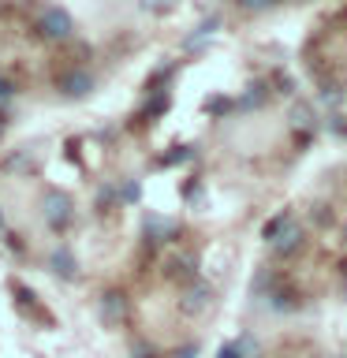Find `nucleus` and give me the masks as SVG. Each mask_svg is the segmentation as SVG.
<instances>
[{"instance_id": "1a4fd4ad", "label": "nucleus", "mask_w": 347, "mask_h": 358, "mask_svg": "<svg viewBox=\"0 0 347 358\" xmlns=\"http://www.w3.org/2000/svg\"><path fill=\"white\" fill-rule=\"evenodd\" d=\"M291 220H295V217H291V213H276V217H273V220L265 224V243H273V239H276V235H280V231L288 228Z\"/></svg>"}, {"instance_id": "f3484780", "label": "nucleus", "mask_w": 347, "mask_h": 358, "mask_svg": "<svg viewBox=\"0 0 347 358\" xmlns=\"http://www.w3.org/2000/svg\"><path fill=\"white\" fill-rule=\"evenodd\" d=\"M344 235H347V224H344Z\"/></svg>"}, {"instance_id": "6e6552de", "label": "nucleus", "mask_w": 347, "mask_h": 358, "mask_svg": "<svg viewBox=\"0 0 347 358\" xmlns=\"http://www.w3.org/2000/svg\"><path fill=\"white\" fill-rule=\"evenodd\" d=\"M146 235H150L153 243H164V235H172V224L161 220V217H150L146 220Z\"/></svg>"}, {"instance_id": "a211bd4d", "label": "nucleus", "mask_w": 347, "mask_h": 358, "mask_svg": "<svg viewBox=\"0 0 347 358\" xmlns=\"http://www.w3.org/2000/svg\"><path fill=\"white\" fill-rule=\"evenodd\" d=\"M340 358H344V355H340Z\"/></svg>"}, {"instance_id": "f8f14e48", "label": "nucleus", "mask_w": 347, "mask_h": 358, "mask_svg": "<svg viewBox=\"0 0 347 358\" xmlns=\"http://www.w3.org/2000/svg\"><path fill=\"white\" fill-rule=\"evenodd\" d=\"M11 94H15V86H11V78L0 75V101H11Z\"/></svg>"}, {"instance_id": "ddd939ff", "label": "nucleus", "mask_w": 347, "mask_h": 358, "mask_svg": "<svg viewBox=\"0 0 347 358\" xmlns=\"http://www.w3.org/2000/svg\"><path fill=\"white\" fill-rule=\"evenodd\" d=\"M123 201H134V198H139V183H127V187H123V194H120Z\"/></svg>"}, {"instance_id": "423d86ee", "label": "nucleus", "mask_w": 347, "mask_h": 358, "mask_svg": "<svg viewBox=\"0 0 347 358\" xmlns=\"http://www.w3.org/2000/svg\"><path fill=\"white\" fill-rule=\"evenodd\" d=\"M209 302H213V287L209 284H201V280H194L187 291H183V313H201V310H209Z\"/></svg>"}, {"instance_id": "7ed1b4c3", "label": "nucleus", "mask_w": 347, "mask_h": 358, "mask_svg": "<svg viewBox=\"0 0 347 358\" xmlns=\"http://www.w3.org/2000/svg\"><path fill=\"white\" fill-rule=\"evenodd\" d=\"M56 86H60L64 97H86L90 90H94V75L83 71V67H67V71H60V78H56Z\"/></svg>"}, {"instance_id": "dca6fc26", "label": "nucleus", "mask_w": 347, "mask_h": 358, "mask_svg": "<svg viewBox=\"0 0 347 358\" xmlns=\"http://www.w3.org/2000/svg\"><path fill=\"white\" fill-rule=\"evenodd\" d=\"M0 134H4V123H0Z\"/></svg>"}, {"instance_id": "39448f33", "label": "nucleus", "mask_w": 347, "mask_h": 358, "mask_svg": "<svg viewBox=\"0 0 347 358\" xmlns=\"http://www.w3.org/2000/svg\"><path fill=\"white\" fill-rule=\"evenodd\" d=\"M123 317H127V295H123V291H105V295H101V321L120 324Z\"/></svg>"}, {"instance_id": "20e7f679", "label": "nucleus", "mask_w": 347, "mask_h": 358, "mask_svg": "<svg viewBox=\"0 0 347 358\" xmlns=\"http://www.w3.org/2000/svg\"><path fill=\"white\" fill-rule=\"evenodd\" d=\"M302 239H306L302 224H299V220H291L288 228L280 231V235H276V239L269 243V246H273V254H276V257H291V254H299V250H302Z\"/></svg>"}, {"instance_id": "9d476101", "label": "nucleus", "mask_w": 347, "mask_h": 358, "mask_svg": "<svg viewBox=\"0 0 347 358\" xmlns=\"http://www.w3.org/2000/svg\"><path fill=\"white\" fill-rule=\"evenodd\" d=\"M239 4H243L246 11H269V8L276 4V0H239Z\"/></svg>"}, {"instance_id": "9b49d317", "label": "nucleus", "mask_w": 347, "mask_h": 358, "mask_svg": "<svg viewBox=\"0 0 347 358\" xmlns=\"http://www.w3.org/2000/svg\"><path fill=\"white\" fill-rule=\"evenodd\" d=\"M235 351H239V358H254L257 355V343L254 340H239V343H235Z\"/></svg>"}, {"instance_id": "2eb2a0df", "label": "nucleus", "mask_w": 347, "mask_h": 358, "mask_svg": "<svg viewBox=\"0 0 347 358\" xmlns=\"http://www.w3.org/2000/svg\"><path fill=\"white\" fill-rule=\"evenodd\" d=\"M344 295H347V273H344Z\"/></svg>"}, {"instance_id": "0eeeda50", "label": "nucleus", "mask_w": 347, "mask_h": 358, "mask_svg": "<svg viewBox=\"0 0 347 358\" xmlns=\"http://www.w3.org/2000/svg\"><path fill=\"white\" fill-rule=\"evenodd\" d=\"M49 265H52V273L60 280H75L78 276V262H75V254L67 250V246H56L52 257H49Z\"/></svg>"}, {"instance_id": "f257e3e1", "label": "nucleus", "mask_w": 347, "mask_h": 358, "mask_svg": "<svg viewBox=\"0 0 347 358\" xmlns=\"http://www.w3.org/2000/svg\"><path fill=\"white\" fill-rule=\"evenodd\" d=\"M34 30H38V38H45V41H67L75 30V19L67 15L60 4H45V8H38V15H34Z\"/></svg>"}, {"instance_id": "4468645a", "label": "nucleus", "mask_w": 347, "mask_h": 358, "mask_svg": "<svg viewBox=\"0 0 347 358\" xmlns=\"http://www.w3.org/2000/svg\"><path fill=\"white\" fill-rule=\"evenodd\" d=\"M220 358H239V351H235V343H232V347H220Z\"/></svg>"}, {"instance_id": "f03ea898", "label": "nucleus", "mask_w": 347, "mask_h": 358, "mask_svg": "<svg viewBox=\"0 0 347 358\" xmlns=\"http://www.w3.org/2000/svg\"><path fill=\"white\" fill-rule=\"evenodd\" d=\"M41 213H45V224H49L52 231H60V228L71 224L75 206H71V198H67V194H60V190H49L45 201H41Z\"/></svg>"}]
</instances>
